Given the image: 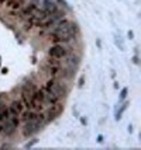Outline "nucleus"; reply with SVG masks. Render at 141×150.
I'll return each mask as SVG.
<instances>
[{"instance_id": "obj_9", "label": "nucleus", "mask_w": 141, "mask_h": 150, "mask_svg": "<svg viewBox=\"0 0 141 150\" xmlns=\"http://www.w3.org/2000/svg\"><path fill=\"white\" fill-rule=\"evenodd\" d=\"M42 91H44V103H42V104H44V108H48V107H51V105H54L61 101V98L58 97V96H55L54 93L45 90L44 87H42Z\"/></svg>"}, {"instance_id": "obj_5", "label": "nucleus", "mask_w": 141, "mask_h": 150, "mask_svg": "<svg viewBox=\"0 0 141 150\" xmlns=\"http://www.w3.org/2000/svg\"><path fill=\"white\" fill-rule=\"evenodd\" d=\"M68 52H69V49L65 46V44H54L52 46L48 48V56L58 59V60H61L64 56H67Z\"/></svg>"}, {"instance_id": "obj_18", "label": "nucleus", "mask_w": 141, "mask_h": 150, "mask_svg": "<svg viewBox=\"0 0 141 150\" xmlns=\"http://www.w3.org/2000/svg\"><path fill=\"white\" fill-rule=\"evenodd\" d=\"M97 140H99V143H102V142H103V136L99 135V136H97Z\"/></svg>"}, {"instance_id": "obj_17", "label": "nucleus", "mask_w": 141, "mask_h": 150, "mask_svg": "<svg viewBox=\"0 0 141 150\" xmlns=\"http://www.w3.org/2000/svg\"><path fill=\"white\" fill-rule=\"evenodd\" d=\"M83 81H85V79L81 77V80H79V87H82V86H83Z\"/></svg>"}, {"instance_id": "obj_10", "label": "nucleus", "mask_w": 141, "mask_h": 150, "mask_svg": "<svg viewBox=\"0 0 141 150\" xmlns=\"http://www.w3.org/2000/svg\"><path fill=\"white\" fill-rule=\"evenodd\" d=\"M41 10H44L47 14H54L59 10V7L54 0H41Z\"/></svg>"}, {"instance_id": "obj_2", "label": "nucleus", "mask_w": 141, "mask_h": 150, "mask_svg": "<svg viewBox=\"0 0 141 150\" xmlns=\"http://www.w3.org/2000/svg\"><path fill=\"white\" fill-rule=\"evenodd\" d=\"M44 88L48 90V91L54 93L55 96H58L61 100L67 97L68 93H69V87L67 86L65 80H62V79H55V77H48L47 80H45Z\"/></svg>"}, {"instance_id": "obj_19", "label": "nucleus", "mask_w": 141, "mask_h": 150, "mask_svg": "<svg viewBox=\"0 0 141 150\" xmlns=\"http://www.w3.org/2000/svg\"><path fill=\"white\" fill-rule=\"evenodd\" d=\"M0 65H1V59H0Z\"/></svg>"}, {"instance_id": "obj_3", "label": "nucleus", "mask_w": 141, "mask_h": 150, "mask_svg": "<svg viewBox=\"0 0 141 150\" xmlns=\"http://www.w3.org/2000/svg\"><path fill=\"white\" fill-rule=\"evenodd\" d=\"M45 124H47V121H45L44 114H42V111H41L40 115L35 118V119H31V121H27V122H23V126H21V135H23L24 137L33 136V135H35L38 131H41Z\"/></svg>"}, {"instance_id": "obj_6", "label": "nucleus", "mask_w": 141, "mask_h": 150, "mask_svg": "<svg viewBox=\"0 0 141 150\" xmlns=\"http://www.w3.org/2000/svg\"><path fill=\"white\" fill-rule=\"evenodd\" d=\"M47 111L42 112L44 114V118H45V121L48 122H51V121H54L55 118H58L62 114V111H64V105L59 104V103H57V104L51 105V107H48V108H45Z\"/></svg>"}, {"instance_id": "obj_11", "label": "nucleus", "mask_w": 141, "mask_h": 150, "mask_svg": "<svg viewBox=\"0 0 141 150\" xmlns=\"http://www.w3.org/2000/svg\"><path fill=\"white\" fill-rule=\"evenodd\" d=\"M38 8V6L35 4V3H30V4H24V6L21 7V10L19 11V16H20L21 20H27L31 14L35 11Z\"/></svg>"}, {"instance_id": "obj_8", "label": "nucleus", "mask_w": 141, "mask_h": 150, "mask_svg": "<svg viewBox=\"0 0 141 150\" xmlns=\"http://www.w3.org/2000/svg\"><path fill=\"white\" fill-rule=\"evenodd\" d=\"M4 6V8H7L9 13H19L21 10V7L24 6V0H4V3L1 4Z\"/></svg>"}, {"instance_id": "obj_7", "label": "nucleus", "mask_w": 141, "mask_h": 150, "mask_svg": "<svg viewBox=\"0 0 141 150\" xmlns=\"http://www.w3.org/2000/svg\"><path fill=\"white\" fill-rule=\"evenodd\" d=\"M26 110V105L21 101L20 98L17 100H13L10 104H9V114L10 117H20V114Z\"/></svg>"}, {"instance_id": "obj_1", "label": "nucleus", "mask_w": 141, "mask_h": 150, "mask_svg": "<svg viewBox=\"0 0 141 150\" xmlns=\"http://www.w3.org/2000/svg\"><path fill=\"white\" fill-rule=\"evenodd\" d=\"M47 33L49 39L54 44H69L76 38L78 25H76V23L68 20L67 17H64L54 27H51Z\"/></svg>"}, {"instance_id": "obj_16", "label": "nucleus", "mask_w": 141, "mask_h": 150, "mask_svg": "<svg viewBox=\"0 0 141 150\" xmlns=\"http://www.w3.org/2000/svg\"><path fill=\"white\" fill-rule=\"evenodd\" d=\"M37 143V139H33V140H31V142H30V143H27L26 144V147H31V146H34V144Z\"/></svg>"}, {"instance_id": "obj_4", "label": "nucleus", "mask_w": 141, "mask_h": 150, "mask_svg": "<svg viewBox=\"0 0 141 150\" xmlns=\"http://www.w3.org/2000/svg\"><path fill=\"white\" fill-rule=\"evenodd\" d=\"M65 17V10H62V8H59L57 13L54 14H48L47 17H45V20L41 23L40 25H38V28H41V30H45V31H48L51 27H54L59 20H62Z\"/></svg>"}, {"instance_id": "obj_14", "label": "nucleus", "mask_w": 141, "mask_h": 150, "mask_svg": "<svg viewBox=\"0 0 141 150\" xmlns=\"http://www.w3.org/2000/svg\"><path fill=\"white\" fill-rule=\"evenodd\" d=\"M55 3L58 4V7H62L64 10H69V7H68V3L65 0H54Z\"/></svg>"}, {"instance_id": "obj_13", "label": "nucleus", "mask_w": 141, "mask_h": 150, "mask_svg": "<svg viewBox=\"0 0 141 150\" xmlns=\"http://www.w3.org/2000/svg\"><path fill=\"white\" fill-rule=\"evenodd\" d=\"M127 105H128V103H124V104H121V107H120V110L116 112V119L119 121V119H121V115L124 114V111L127 110Z\"/></svg>"}, {"instance_id": "obj_12", "label": "nucleus", "mask_w": 141, "mask_h": 150, "mask_svg": "<svg viewBox=\"0 0 141 150\" xmlns=\"http://www.w3.org/2000/svg\"><path fill=\"white\" fill-rule=\"evenodd\" d=\"M40 112H38V111H34V110H30V108H26V110H24V111L20 114V121H21V122H27V121L35 119V118L40 115Z\"/></svg>"}, {"instance_id": "obj_15", "label": "nucleus", "mask_w": 141, "mask_h": 150, "mask_svg": "<svg viewBox=\"0 0 141 150\" xmlns=\"http://www.w3.org/2000/svg\"><path fill=\"white\" fill-rule=\"evenodd\" d=\"M127 93H128V88H126V87H124V88H121V91H120V101L127 97Z\"/></svg>"}]
</instances>
